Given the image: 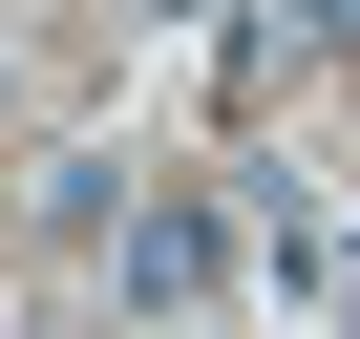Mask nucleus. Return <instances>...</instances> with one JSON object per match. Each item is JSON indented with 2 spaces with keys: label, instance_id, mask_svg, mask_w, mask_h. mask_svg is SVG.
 Listing matches in <instances>:
<instances>
[{
  "label": "nucleus",
  "instance_id": "1",
  "mask_svg": "<svg viewBox=\"0 0 360 339\" xmlns=\"http://www.w3.org/2000/svg\"><path fill=\"white\" fill-rule=\"evenodd\" d=\"M212 297V212L191 191H127V318H191Z\"/></svg>",
  "mask_w": 360,
  "mask_h": 339
},
{
  "label": "nucleus",
  "instance_id": "2",
  "mask_svg": "<svg viewBox=\"0 0 360 339\" xmlns=\"http://www.w3.org/2000/svg\"><path fill=\"white\" fill-rule=\"evenodd\" d=\"M255 276H276V297H297V318H318V297H339V212H318V191H297V170H255Z\"/></svg>",
  "mask_w": 360,
  "mask_h": 339
},
{
  "label": "nucleus",
  "instance_id": "3",
  "mask_svg": "<svg viewBox=\"0 0 360 339\" xmlns=\"http://www.w3.org/2000/svg\"><path fill=\"white\" fill-rule=\"evenodd\" d=\"M255 22H276V43H297V64H318V43H339V0H255Z\"/></svg>",
  "mask_w": 360,
  "mask_h": 339
}]
</instances>
